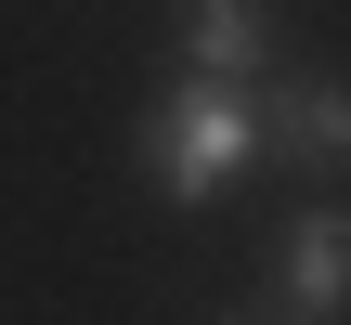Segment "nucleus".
Segmentation results:
<instances>
[{
	"label": "nucleus",
	"instance_id": "f257e3e1",
	"mask_svg": "<svg viewBox=\"0 0 351 325\" xmlns=\"http://www.w3.org/2000/svg\"><path fill=\"white\" fill-rule=\"evenodd\" d=\"M234 169H261V78L182 65V78L143 104V182H156L169 208H208Z\"/></svg>",
	"mask_w": 351,
	"mask_h": 325
},
{
	"label": "nucleus",
	"instance_id": "f03ea898",
	"mask_svg": "<svg viewBox=\"0 0 351 325\" xmlns=\"http://www.w3.org/2000/svg\"><path fill=\"white\" fill-rule=\"evenodd\" d=\"M261 156L339 169V156H351V91H339V78H287V91H261Z\"/></svg>",
	"mask_w": 351,
	"mask_h": 325
},
{
	"label": "nucleus",
	"instance_id": "7ed1b4c3",
	"mask_svg": "<svg viewBox=\"0 0 351 325\" xmlns=\"http://www.w3.org/2000/svg\"><path fill=\"white\" fill-rule=\"evenodd\" d=\"M261 52H274V0H182V65L261 78Z\"/></svg>",
	"mask_w": 351,
	"mask_h": 325
},
{
	"label": "nucleus",
	"instance_id": "20e7f679",
	"mask_svg": "<svg viewBox=\"0 0 351 325\" xmlns=\"http://www.w3.org/2000/svg\"><path fill=\"white\" fill-rule=\"evenodd\" d=\"M339 287H351V234H339V221H300V248H287V300H300V313H339Z\"/></svg>",
	"mask_w": 351,
	"mask_h": 325
}]
</instances>
